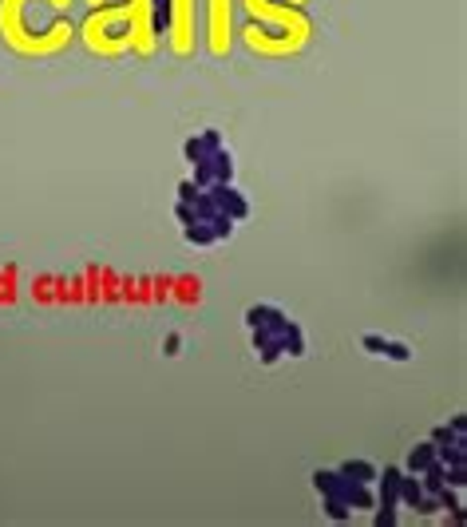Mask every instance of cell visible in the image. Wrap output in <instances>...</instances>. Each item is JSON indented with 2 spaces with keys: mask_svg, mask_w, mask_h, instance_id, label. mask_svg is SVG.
Listing matches in <instances>:
<instances>
[{
  "mask_svg": "<svg viewBox=\"0 0 467 527\" xmlns=\"http://www.w3.org/2000/svg\"><path fill=\"white\" fill-rule=\"evenodd\" d=\"M80 0H0V40L16 56H60L76 40Z\"/></svg>",
  "mask_w": 467,
  "mask_h": 527,
  "instance_id": "6da1fadb",
  "label": "cell"
},
{
  "mask_svg": "<svg viewBox=\"0 0 467 527\" xmlns=\"http://www.w3.org/2000/svg\"><path fill=\"white\" fill-rule=\"evenodd\" d=\"M305 4L309 0H238L242 44L266 60H285L305 52L313 40V21Z\"/></svg>",
  "mask_w": 467,
  "mask_h": 527,
  "instance_id": "7a4b0ae2",
  "label": "cell"
},
{
  "mask_svg": "<svg viewBox=\"0 0 467 527\" xmlns=\"http://www.w3.org/2000/svg\"><path fill=\"white\" fill-rule=\"evenodd\" d=\"M147 12L150 4L143 8H83V21H76V36L91 56H103V60L155 56L162 44L150 36Z\"/></svg>",
  "mask_w": 467,
  "mask_h": 527,
  "instance_id": "3957f363",
  "label": "cell"
},
{
  "mask_svg": "<svg viewBox=\"0 0 467 527\" xmlns=\"http://www.w3.org/2000/svg\"><path fill=\"white\" fill-rule=\"evenodd\" d=\"M234 8L238 0H202V16H206V52L214 60H226L230 44H234Z\"/></svg>",
  "mask_w": 467,
  "mask_h": 527,
  "instance_id": "277c9868",
  "label": "cell"
},
{
  "mask_svg": "<svg viewBox=\"0 0 467 527\" xmlns=\"http://www.w3.org/2000/svg\"><path fill=\"white\" fill-rule=\"evenodd\" d=\"M162 44H170L179 60L194 56V48H199V0H170V28Z\"/></svg>",
  "mask_w": 467,
  "mask_h": 527,
  "instance_id": "5b68a950",
  "label": "cell"
},
{
  "mask_svg": "<svg viewBox=\"0 0 467 527\" xmlns=\"http://www.w3.org/2000/svg\"><path fill=\"white\" fill-rule=\"evenodd\" d=\"M206 190H210V199H214V207H218L230 222H246L249 219V202L234 183H214V187H206Z\"/></svg>",
  "mask_w": 467,
  "mask_h": 527,
  "instance_id": "8992f818",
  "label": "cell"
},
{
  "mask_svg": "<svg viewBox=\"0 0 467 527\" xmlns=\"http://www.w3.org/2000/svg\"><path fill=\"white\" fill-rule=\"evenodd\" d=\"M289 321H293V318H289L285 309L269 306V301H258V306H249V309H246V325H249V333H281Z\"/></svg>",
  "mask_w": 467,
  "mask_h": 527,
  "instance_id": "52a82bcc",
  "label": "cell"
},
{
  "mask_svg": "<svg viewBox=\"0 0 467 527\" xmlns=\"http://www.w3.org/2000/svg\"><path fill=\"white\" fill-rule=\"evenodd\" d=\"M360 349H365L368 357H388V361H412V349L404 345V341H392V337H384V333H365L360 337Z\"/></svg>",
  "mask_w": 467,
  "mask_h": 527,
  "instance_id": "ba28073f",
  "label": "cell"
},
{
  "mask_svg": "<svg viewBox=\"0 0 467 527\" xmlns=\"http://www.w3.org/2000/svg\"><path fill=\"white\" fill-rule=\"evenodd\" d=\"M313 492H317L321 499H345L348 476H341L337 468H317V472H313Z\"/></svg>",
  "mask_w": 467,
  "mask_h": 527,
  "instance_id": "9c48e42d",
  "label": "cell"
},
{
  "mask_svg": "<svg viewBox=\"0 0 467 527\" xmlns=\"http://www.w3.org/2000/svg\"><path fill=\"white\" fill-rule=\"evenodd\" d=\"M202 163H206V170H210V179H214V183H234V155H230V147H218ZM214 183H210V187H214Z\"/></svg>",
  "mask_w": 467,
  "mask_h": 527,
  "instance_id": "30bf717a",
  "label": "cell"
},
{
  "mask_svg": "<svg viewBox=\"0 0 467 527\" xmlns=\"http://www.w3.org/2000/svg\"><path fill=\"white\" fill-rule=\"evenodd\" d=\"M463 432H467V420L456 412V417L447 420V424H436V428H432V436H427V440H432V444H456V440H467Z\"/></svg>",
  "mask_w": 467,
  "mask_h": 527,
  "instance_id": "8fae6325",
  "label": "cell"
},
{
  "mask_svg": "<svg viewBox=\"0 0 467 527\" xmlns=\"http://www.w3.org/2000/svg\"><path fill=\"white\" fill-rule=\"evenodd\" d=\"M337 472H341V476H348V480H360V484H372L380 468L372 464V460H360V456H357V460H345Z\"/></svg>",
  "mask_w": 467,
  "mask_h": 527,
  "instance_id": "7c38bea8",
  "label": "cell"
},
{
  "mask_svg": "<svg viewBox=\"0 0 467 527\" xmlns=\"http://www.w3.org/2000/svg\"><path fill=\"white\" fill-rule=\"evenodd\" d=\"M436 460V444L432 440H424V444H416L412 452H408V460H404V472H412V476H420L427 464Z\"/></svg>",
  "mask_w": 467,
  "mask_h": 527,
  "instance_id": "4fadbf2b",
  "label": "cell"
},
{
  "mask_svg": "<svg viewBox=\"0 0 467 527\" xmlns=\"http://www.w3.org/2000/svg\"><path fill=\"white\" fill-rule=\"evenodd\" d=\"M182 238L190 246H218V230L210 222H190V226H182Z\"/></svg>",
  "mask_w": 467,
  "mask_h": 527,
  "instance_id": "5bb4252c",
  "label": "cell"
},
{
  "mask_svg": "<svg viewBox=\"0 0 467 527\" xmlns=\"http://www.w3.org/2000/svg\"><path fill=\"white\" fill-rule=\"evenodd\" d=\"M321 507H325V519H333V523H348L353 519V507L345 499H321Z\"/></svg>",
  "mask_w": 467,
  "mask_h": 527,
  "instance_id": "9a60e30c",
  "label": "cell"
},
{
  "mask_svg": "<svg viewBox=\"0 0 467 527\" xmlns=\"http://www.w3.org/2000/svg\"><path fill=\"white\" fill-rule=\"evenodd\" d=\"M463 444L467 440H456V444H436V460L439 464H463Z\"/></svg>",
  "mask_w": 467,
  "mask_h": 527,
  "instance_id": "2e32d148",
  "label": "cell"
},
{
  "mask_svg": "<svg viewBox=\"0 0 467 527\" xmlns=\"http://www.w3.org/2000/svg\"><path fill=\"white\" fill-rule=\"evenodd\" d=\"M206 155H210V151H206V143H202L199 135H190V139L182 143V159H187L190 167H194V163H202V159H206Z\"/></svg>",
  "mask_w": 467,
  "mask_h": 527,
  "instance_id": "e0dca14e",
  "label": "cell"
},
{
  "mask_svg": "<svg viewBox=\"0 0 467 527\" xmlns=\"http://www.w3.org/2000/svg\"><path fill=\"white\" fill-rule=\"evenodd\" d=\"M83 8H143L150 0H80Z\"/></svg>",
  "mask_w": 467,
  "mask_h": 527,
  "instance_id": "ac0fdd59",
  "label": "cell"
},
{
  "mask_svg": "<svg viewBox=\"0 0 467 527\" xmlns=\"http://www.w3.org/2000/svg\"><path fill=\"white\" fill-rule=\"evenodd\" d=\"M199 139L206 143V151H210V155H214L218 147H226V143H222V131H218V127H206V131L199 135Z\"/></svg>",
  "mask_w": 467,
  "mask_h": 527,
  "instance_id": "d6986e66",
  "label": "cell"
},
{
  "mask_svg": "<svg viewBox=\"0 0 467 527\" xmlns=\"http://www.w3.org/2000/svg\"><path fill=\"white\" fill-rule=\"evenodd\" d=\"M175 219H179L182 226H190V222H194V210H190V202H175Z\"/></svg>",
  "mask_w": 467,
  "mask_h": 527,
  "instance_id": "ffe728a7",
  "label": "cell"
},
{
  "mask_svg": "<svg viewBox=\"0 0 467 527\" xmlns=\"http://www.w3.org/2000/svg\"><path fill=\"white\" fill-rule=\"evenodd\" d=\"M194 190H199V187H194V183H179V202H190V199H194Z\"/></svg>",
  "mask_w": 467,
  "mask_h": 527,
  "instance_id": "44dd1931",
  "label": "cell"
}]
</instances>
